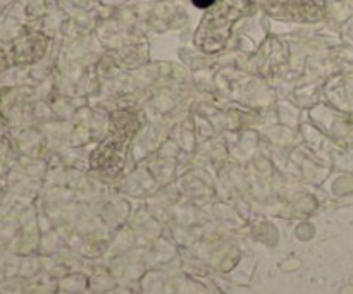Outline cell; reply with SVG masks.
<instances>
[{"label": "cell", "instance_id": "6da1fadb", "mask_svg": "<svg viewBox=\"0 0 353 294\" xmlns=\"http://www.w3.org/2000/svg\"><path fill=\"white\" fill-rule=\"evenodd\" d=\"M196 7H209L214 0H193Z\"/></svg>", "mask_w": 353, "mask_h": 294}, {"label": "cell", "instance_id": "7a4b0ae2", "mask_svg": "<svg viewBox=\"0 0 353 294\" xmlns=\"http://www.w3.org/2000/svg\"><path fill=\"white\" fill-rule=\"evenodd\" d=\"M3 67V52L0 50V69Z\"/></svg>", "mask_w": 353, "mask_h": 294}]
</instances>
